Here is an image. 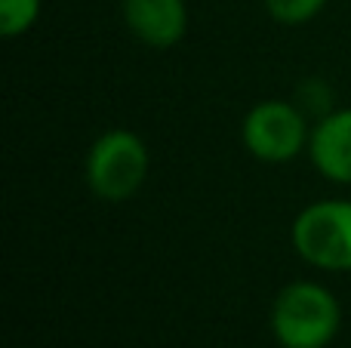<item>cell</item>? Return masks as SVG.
Listing matches in <instances>:
<instances>
[{
  "instance_id": "cell-1",
  "label": "cell",
  "mask_w": 351,
  "mask_h": 348,
  "mask_svg": "<svg viewBox=\"0 0 351 348\" xmlns=\"http://www.w3.org/2000/svg\"><path fill=\"white\" fill-rule=\"evenodd\" d=\"M271 336L280 348H327L342 330V306L317 281H293L271 302Z\"/></svg>"
},
{
  "instance_id": "cell-2",
  "label": "cell",
  "mask_w": 351,
  "mask_h": 348,
  "mask_svg": "<svg viewBox=\"0 0 351 348\" xmlns=\"http://www.w3.org/2000/svg\"><path fill=\"white\" fill-rule=\"evenodd\" d=\"M152 170V151L145 139L127 127L105 129L86 151L84 176L93 197L105 203H123L145 185Z\"/></svg>"
},
{
  "instance_id": "cell-3",
  "label": "cell",
  "mask_w": 351,
  "mask_h": 348,
  "mask_svg": "<svg viewBox=\"0 0 351 348\" xmlns=\"http://www.w3.org/2000/svg\"><path fill=\"white\" fill-rule=\"evenodd\" d=\"M293 250L321 271H351V201H315L293 219Z\"/></svg>"
},
{
  "instance_id": "cell-4",
  "label": "cell",
  "mask_w": 351,
  "mask_h": 348,
  "mask_svg": "<svg viewBox=\"0 0 351 348\" xmlns=\"http://www.w3.org/2000/svg\"><path fill=\"white\" fill-rule=\"evenodd\" d=\"M241 139L243 148L262 164H287L296 154L308 151L311 123L296 102L262 99L243 114Z\"/></svg>"
},
{
  "instance_id": "cell-5",
  "label": "cell",
  "mask_w": 351,
  "mask_h": 348,
  "mask_svg": "<svg viewBox=\"0 0 351 348\" xmlns=\"http://www.w3.org/2000/svg\"><path fill=\"white\" fill-rule=\"evenodd\" d=\"M130 34L152 49H170L188 31L185 0H121Z\"/></svg>"
},
{
  "instance_id": "cell-6",
  "label": "cell",
  "mask_w": 351,
  "mask_h": 348,
  "mask_svg": "<svg viewBox=\"0 0 351 348\" xmlns=\"http://www.w3.org/2000/svg\"><path fill=\"white\" fill-rule=\"evenodd\" d=\"M308 158L327 182L351 185V108H336L311 123Z\"/></svg>"
},
{
  "instance_id": "cell-7",
  "label": "cell",
  "mask_w": 351,
  "mask_h": 348,
  "mask_svg": "<svg viewBox=\"0 0 351 348\" xmlns=\"http://www.w3.org/2000/svg\"><path fill=\"white\" fill-rule=\"evenodd\" d=\"M40 18V0H0V34L6 40L22 37Z\"/></svg>"
},
{
  "instance_id": "cell-8",
  "label": "cell",
  "mask_w": 351,
  "mask_h": 348,
  "mask_svg": "<svg viewBox=\"0 0 351 348\" xmlns=\"http://www.w3.org/2000/svg\"><path fill=\"white\" fill-rule=\"evenodd\" d=\"M265 3V12L274 18L278 25H305L317 16V12L327 6V0H262Z\"/></svg>"
}]
</instances>
